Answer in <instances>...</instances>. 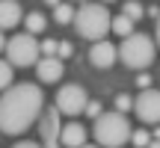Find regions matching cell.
Here are the masks:
<instances>
[{"instance_id": "cb8c5ba5", "label": "cell", "mask_w": 160, "mask_h": 148, "mask_svg": "<svg viewBox=\"0 0 160 148\" xmlns=\"http://www.w3.org/2000/svg\"><path fill=\"white\" fill-rule=\"evenodd\" d=\"M12 148H45L42 142H30V139H24V142H15Z\"/></svg>"}, {"instance_id": "ba28073f", "label": "cell", "mask_w": 160, "mask_h": 148, "mask_svg": "<svg viewBox=\"0 0 160 148\" xmlns=\"http://www.w3.org/2000/svg\"><path fill=\"white\" fill-rule=\"evenodd\" d=\"M59 107H48L45 113H42L39 119V131H42V145L45 148H62V136H59V131H62V125H59Z\"/></svg>"}, {"instance_id": "52a82bcc", "label": "cell", "mask_w": 160, "mask_h": 148, "mask_svg": "<svg viewBox=\"0 0 160 148\" xmlns=\"http://www.w3.org/2000/svg\"><path fill=\"white\" fill-rule=\"evenodd\" d=\"M133 113L142 125H160V92L157 89H142L133 101Z\"/></svg>"}, {"instance_id": "d4e9b609", "label": "cell", "mask_w": 160, "mask_h": 148, "mask_svg": "<svg viewBox=\"0 0 160 148\" xmlns=\"http://www.w3.org/2000/svg\"><path fill=\"white\" fill-rule=\"evenodd\" d=\"M154 39H157V47H160V15H157V24H154Z\"/></svg>"}, {"instance_id": "44dd1931", "label": "cell", "mask_w": 160, "mask_h": 148, "mask_svg": "<svg viewBox=\"0 0 160 148\" xmlns=\"http://www.w3.org/2000/svg\"><path fill=\"white\" fill-rule=\"evenodd\" d=\"M71 53H74L71 42H59V51H57V57H59V59H65V57H71Z\"/></svg>"}, {"instance_id": "7a4b0ae2", "label": "cell", "mask_w": 160, "mask_h": 148, "mask_svg": "<svg viewBox=\"0 0 160 148\" xmlns=\"http://www.w3.org/2000/svg\"><path fill=\"white\" fill-rule=\"evenodd\" d=\"M74 27L77 36L89 42H101L107 33H113V15L107 12V3H80L77 15H74Z\"/></svg>"}, {"instance_id": "ffe728a7", "label": "cell", "mask_w": 160, "mask_h": 148, "mask_svg": "<svg viewBox=\"0 0 160 148\" xmlns=\"http://www.w3.org/2000/svg\"><path fill=\"white\" fill-rule=\"evenodd\" d=\"M116 110L119 113H128V110H133V101L128 95H116Z\"/></svg>"}, {"instance_id": "ac0fdd59", "label": "cell", "mask_w": 160, "mask_h": 148, "mask_svg": "<svg viewBox=\"0 0 160 148\" xmlns=\"http://www.w3.org/2000/svg\"><path fill=\"white\" fill-rule=\"evenodd\" d=\"M131 142L137 145V148H148V142H151V136H148V131H133V136H131Z\"/></svg>"}, {"instance_id": "5bb4252c", "label": "cell", "mask_w": 160, "mask_h": 148, "mask_svg": "<svg viewBox=\"0 0 160 148\" xmlns=\"http://www.w3.org/2000/svg\"><path fill=\"white\" fill-rule=\"evenodd\" d=\"M133 24H137V21H133V18H128L125 12H122V15H116V18H113V33H119L122 39H125V36H131V33H133Z\"/></svg>"}, {"instance_id": "4dcf8cb0", "label": "cell", "mask_w": 160, "mask_h": 148, "mask_svg": "<svg viewBox=\"0 0 160 148\" xmlns=\"http://www.w3.org/2000/svg\"><path fill=\"white\" fill-rule=\"evenodd\" d=\"M68 3H77V0H68Z\"/></svg>"}, {"instance_id": "3957f363", "label": "cell", "mask_w": 160, "mask_h": 148, "mask_svg": "<svg viewBox=\"0 0 160 148\" xmlns=\"http://www.w3.org/2000/svg\"><path fill=\"white\" fill-rule=\"evenodd\" d=\"M92 136H95V142L101 148H125V142H131L133 131H131L128 116L119 113V110H113V113H101L95 119Z\"/></svg>"}, {"instance_id": "83f0119b", "label": "cell", "mask_w": 160, "mask_h": 148, "mask_svg": "<svg viewBox=\"0 0 160 148\" xmlns=\"http://www.w3.org/2000/svg\"><path fill=\"white\" fill-rule=\"evenodd\" d=\"M148 148H160V139H151V142H148Z\"/></svg>"}, {"instance_id": "6da1fadb", "label": "cell", "mask_w": 160, "mask_h": 148, "mask_svg": "<svg viewBox=\"0 0 160 148\" xmlns=\"http://www.w3.org/2000/svg\"><path fill=\"white\" fill-rule=\"evenodd\" d=\"M45 113V95L36 83H12L0 95V133L21 136Z\"/></svg>"}, {"instance_id": "603a6c76", "label": "cell", "mask_w": 160, "mask_h": 148, "mask_svg": "<svg viewBox=\"0 0 160 148\" xmlns=\"http://www.w3.org/2000/svg\"><path fill=\"white\" fill-rule=\"evenodd\" d=\"M137 86H139V89H151V77H148V74H139V77H137Z\"/></svg>"}, {"instance_id": "d6986e66", "label": "cell", "mask_w": 160, "mask_h": 148, "mask_svg": "<svg viewBox=\"0 0 160 148\" xmlns=\"http://www.w3.org/2000/svg\"><path fill=\"white\" fill-rule=\"evenodd\" d=\"M57 51H59V42H53V39L42 42V57H57Z\"/></svg>"}, {"instance_id": "277c9868", "label": "cell", "mask_w": 160, "mask_h": 148, "mask_svg": "<svg viewBox=\"0 0 160 148\" xmlns=\"http://www.w3.org/2000/svg\"><path fill=\"white\" fill-rule=\"evenodd\" d=\"M154 53H157V39H151L148 33H137V30L125 36L119 45V59L128 68H137V71L148 68L154 62Z\"/></svg>"}, {"instance_id": "9c48e42d", "label": "cell", "mask_w": 160, "mask_h": 148, "mask_svg": "<svg viewBox=\"0 0 160 148\" xmlns=\"http://www.w3.org/2000/svg\"><path fill=\"white\" fill-rule=\"evenodd\" d=\"M116 59H119V47L110 45L107 39L95 42V45H92V51H89V62L95 65V68H113Z\"/></svg>"}, {"instance_id": "8fae6325", "label": "cell", "mask_w": 160, "mask_h": 148, "mask_svg": "<svg viewBox=\"0 0 160 148\" xmlns=\"http://www.w3.org/2000/svg\"><path fill=\"white\" fill-rule=\"evenodd\" d=\"M24 21V12L18 0H0V30H12Z\"/></svg>"}, {"instance_id": "8992f818", "label": "cell", "mask_w": 160, "mask_h": 148, "mask_svg": "<svg viewBox=\"0 0 160 148\" xmlns=\"http://www.w3.org/2000/svg\"><path fill=\"white\" fill-rule=\"evenodd\" d=\"M86 104H89V95L80 83H65L62 89L57 92V107L62 116H80L86 113Z\"/></svg>"}, {"instance_id": "4fadbf2b", "label": "cell", "mask_w": 160, "mask_h": 148, "mask_svg": "<svg viewBox=\"0 0 160 148\" xmlns=\"http://www.w3.org/2000/svg\"><path fill=\"white\" fill-rule=\"evenodd\" d=\"M74 15H77V9L71 3L53 6V21H57V24H74Z\"/></svg>"}, {"instance_id": "484cf974", "label": "cell", "mask_w": 160, "mask_h": 148, "mask_svg": "<svg viewBox=\"0 0 160 148\" xmlns=\"http://www.w3.org/2000/svg\"><path fill=\"white\" fill-rule=\"evenodd\" d=\"M0 51H6V36H3V30H0Z\"/></svg>"}, {"instance_id": "4316f807", "label": "cell", "mask_w": 160, "mask_h": 148, "mask_svg": "<svg viewBox=\"0 0 160 148\" xmlns=\"http://www.w3.org/2000/svg\"><path fill=\"white\" fill-rule=\"evenodd\" d=\"M45 3H48V6H51V9H53V6H59V3H62V0H45Z\"/></svg>"}, {"instance_id": "7c38bea8", "label": "cell", "mask_w": 160, "mask_h": 148, "mask_svg": "<svg viewBox=\"0 0 160 148\" xmlns=\"http://www.w3.org/2000/svg\"><path fill=\"white\" fill-rule=\"evenodd\" d=\"M59 136H62V148H83L86 145V127L80 121H65Z\"/></svg>"}, {"instance_id": "7402d4cb", "label": "cell", "mask_w": 160, "mask_h": 148, "mask_svg": "<svg viewBox=\"0 0 160 148\" xmlns=\"http://www.w3.org/2000/svg\"><path fill=\"white\" fill-rule=\"evenodd\" d=\"M101 113H104V110H101V104H98V101H89V104H86V116H92V119H98Z\"/></svg>"}, {"instance_id": "30bf717a", "label": "cell", "mask_w": 160, "mask_h": 148, "mask_svg": "<svg viewBox=\"0 0 160 148\" xmlns=\"http://www.w3.org/2000/svg\"><path fill=\"white\" fill-rule=\"evenodd\" d=\"M36 74H39L42 83H59L65 74V65L59 57H42L39 62H36Z\"/></svg>"}, {"instance_id": "e0dca14e", "label": "cell", "mask_w": 160, "mask_h": 148, "mask_svg": "<svg viewBox=\"0 0 160 148\" xmlns=\"http://www.w3.org/2000/svg\"><path fill=\"white\" fill-rule=\"evenodd\" d=\"M122 12H125L128 18H133V21H139V18H142V6H139V3H133V0H128V3L122 6Z\"/></svg>"}, {"instance_id": "f546056e", "label": "cell", "mask_w": 160, "mask_h": 148, "mask_svg": "<svg viewBox=\"0 0 160 148\" xmlns=\"http://www.w3.org/2000/svg\"><path fill=\"white\" fill-rule=\"evenodd\" d=\"M83 148H98V145H83Z\"/></svg>"}, {"instance_id": "2e32d148", "label": "cell", "mask_w": 160, "mask_h": 148, "mask_svg": "<svg viewBox=\"0 0 160 148\" xmlns=\"http://www.w3.org/2000/svg\"><path fill=\"white\" fill-rule=\"evenodd\" d=\"M12 71H15V65L9 59H0V89H9L12 86Z\"/></svg>"}, {"instance_id": "9a60e30c", "label": "cell", "mask_w": 160, "mask_h": 148, "mask_svg": "<svg viewBox=\"0 0 160 148\" xmlns=\"http://www.w3.org/2000/svg\"><path fill=\"white\" fill-rule=\"evenodd\" d=\"M24 27H27V33H42V30L48 27V21H45V15H42V12H30L27 18H24Z\"/></svg>"}, {"instance_id": "5b68a950", "label": "cell", "mask_w": 160, "mask_h": 148, "mask_svg": "<svg viewBox=\"0 0 160 148\" xmlns=\"http://www.w3.org/2000/svg\"><path fill=\"white\" fill-rule=\"evenodd\" d=\"M6 59H9L15 68H30L42 59V42H36L33 33H18L6 42Z\"/></svg>"}, {"instance_id": "f1b7e54d", "label": "cell", "mask_w": 160, "mask_h": 148, "mask_svg": "<svg viewBox=\"0 0 160 148\" xmlns=\"http://www.w3.org/2000/svg\"><path fill=\"white\" fill-rule=\"evenodd\" d=\"M101 3H116V0H101Z\"/></svg>"}]
</instances>
